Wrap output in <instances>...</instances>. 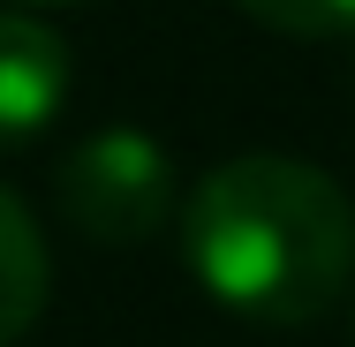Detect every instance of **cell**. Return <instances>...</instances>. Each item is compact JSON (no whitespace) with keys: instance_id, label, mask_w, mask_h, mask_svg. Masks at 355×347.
I'll use <instances>...</instances> for the list:
<instances>
[{"instance_id":"277c9868","label":"cell","mask_w":355,"mask_h":347,"mask_svg":"<svg viewBox=\"0 0 355 347\" xmlns=\"http://www.w3.org/2000/svg\"><path fill=\"white\" fill-rule=\"evenodd\" d=\"M46 287H53V265H46V234L38 219L0 189V347L15 340L23 325H38L46 310Z\"/></svg>"},{"instance_id":"6da1fadb","label":"cell","mask_w":355,"mask_h":347,"mask_svg":"<svg viewBox=\"0 0 355 347\" xmlns=\"http://www.w3.org/2000/svg\"><path fill=\"white\" fill-rule=\"evenodd\" d=\"M189 272L250 325H310L355 279V204L302 159H227L182 204Z\"/></svg>"},{"instance_id":"7a4b0ae2","label":"cell","mask_w":355,"mask_h":347,"mask_svg":"<svg viewBox=\"0 0 355 347\" xmlns=\"http://www.w3.org/2000/svg\"><path fill=\"white\" fill-rule=\"evenodd\" d=\"M61 211L98 249H137L174 219V159L144 129H98L61 159L53 174Z\"/></svg>"},{"instance_id":"5b68a950","label":"cell","mask_w":355,"mask_h":347,"mask_svg":"<svg viewBox=\"0 0 355 347\" xmlns=\"http://www.w3.org/2000/svg\"><path fill=\"white\" fill-rule=\"evenodd\" d=\"M242 15H257L265 30H287V38H340L355 30V0H234Z\"/></svg>"},{"instance_id":"52a82bcc","label":"cell","mask_w":355,"mask_h":347,"mask_svg":"<svg viewBox=\"0 0 355 347\" xmlns=\"http://www.w3.org/2000/svg\"><path fill=\"white\" fill-rule=\"evenodd\" d=\"M348 325H355V317H348Z\"/></svg>"},{"instance_id":"3957f363","label":"cell","mask_w":355,"mask_h":347,"mask_svg":"<svg viewBox=\"0 0 355 347\" xmlns=\"http://www.w3.org/2000/svg\"><path fill=\"white\" fill-rule=\"evenodd\" d=\"M69 98V46L38 15H0V151L31 143Z\"/></svg>"},{"instance_id":"8992f818","label":"cell","mask_w":355,"mask_h":347,"mask_svg":"<svg viewBox=\"0 0 355 347\" xmlns=\"http://www.w3.org/2000/svg\"><path fill=\"white\" fill-rule=\"evenodd\" d=\"M23 8H61V0H23Z\"/></svg>"}]
</instances>
